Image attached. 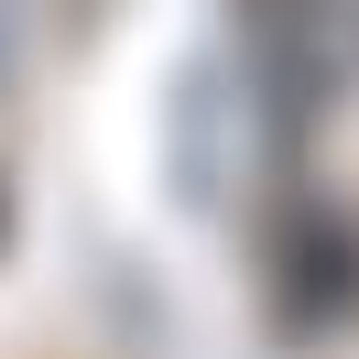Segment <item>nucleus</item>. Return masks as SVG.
Here are the masks:
<instances>
[{
	"label": "nucleus",
	"instance_id": "f257e3e1",
	"mask_svg": "<svg viewBox=\"0 0 359 359\" xmlns=\"http://www.w3.org/2000/svg\"><path fill=\"white\" fill-rule=\"evenodd\" d=\"M0 229H11V207H0Z\"/></svg>",
	"mask_w": 359,
	"mask_h": 359
}]
</instances>
